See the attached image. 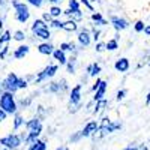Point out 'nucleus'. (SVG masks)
I'll list each match as a JSON object with an SVG mask.
<instances>
[{
    "label": "nucleus",
    "instance_id": "obj_12",
    "mask_svg": "<svg viewBox=\"0 0 150 150\" xmlns=\"http://www.w3.org/2000/svg\"><path fill=\"white\" fill-rule=\"evenodd\" d=\"M38 51H39L41 54L50 56V54H53L56 51V48L53 47V44H50V42H42V44L38 45Z\"/></svg>",
    "mask_w": 150,
    "mask_h": 150
},
{
    "label": "nucleus",
    "instance_id": "obj_48",
    "mask_svg": "<svg viewBox=\"0 0 150 150\" xmlns=\"http://www.w3.org/2000/svg\"><path fill=\"white\" fill-rule=\"evenodd\" d=\"M50 3H53V6H57V3H60L62 0H48Z\"/></svg>",
    "mask_w": 150,
    "mask_h": 150
},
{
    "label": "nucleus",
    "instance_id": "obj_3",
    "mask_svg": "<svg viewBox=\"0 0 150 150\" xmlns=\"http://www.w3.org/2000/svg\"><path fill=\"white\" fill-rule=\"evenodd\" d=\"M0 144H2L5 149L17 150V149L23 144V135H18V134H8L6 137L0 138Z\"/></svg>",
    "mask_w": 150,
    "mask_h": 150
},
{
    "label": "nucleus",
    "instance_id": "obj_30",
    "mask_svg": "<svg viewBox=\"0 0 150 150\" xmlns=\"http://www.w3.org/2000/svg\"><path fill=\"white\" fill-rule=\"evenodd\" d=\"M21 125H24V120H23V117L17 112V114H15V119H14V129L17 131V129L21 126Z\"/></svg>",
    "mask_w": 150,
    "mask_h": 150
},
{
    "label": "nucleus",
    "instance_id": "obj_6",
    "mask_svg": "<svg viewBox=\"0 0 150 150\" xmlns=\"http://www.w3.org/2000/svg\"><path fill=\"white\" fill-rule=\"evenodd\" d=\"M120 128H122L120 123H111L108 119H102L101 126H99V132H101V135H108V134L114 132V131H117Z\"/></svg>",
    "mask_w": 150,
    "mask_h": 150
},
{
    "label": "nucleus",
    "instance_id": "obj_37",
    "mask_svg": "<svg viewBox=\"0 0 150 150\" xmlns=\"http://www.w3.org/2000/svg\"><path fill=\"white\" fill-rule=\"evenodd\" d=\"M80 2H81V3H83V5L87 8V9H89V11H92V12H93V6L90 5V0H80Z\"/></svg>",
    "mask_w": 150,
    "mask_h": 150
},
{
    "label": "nucleus",
    "instance_id": "obj_15",
    "mask_svg": "<svg viewBox=\"0 0 150 150\" xmlns=\"http://www.w3.org/2000/svg\"><path fill=\"white\" fill-rule=\"evenodd\" d=\"M105 92H107V81H102V84H101V87L95 92V96H93V99L96 102H99V101H102L104 99V96H105Z\"/></svg>",
    "mask_w": 150,
    "mask_h": 150
},
{
    "label": "nucleus",
    "instance_id": "obj_34",
    "mask_svg": "<svg viewBox=\"0 0 150 150\" xmlns=\"http://www.w3.org/2000/svg\"><path fill=\"white\" fill-rule=\"evenodd\" d=\"M27 2H29L32 6H35V8H41L42 3H44V0H27Z\"/></svg>",
    "mask_w": 150,
    "mask_h": 150
},
{
    "label": "nucleus",
    "instance_id": "obj_55",
    "mask_svg": "<svg viewBox=\"0 0 150 150\" xmlns=\"http://www.w3.org/2000/svg\"><path fill=\"white\" fill-rule=\"evenodd\" d=\"M0 150H9V149H5V147H3V149H0Z\"/></svg>",
    "mask_w": 150,
    "mask_h": 150
},
{
    "label": "nucleus",
    "instance_id": "obj_49",
    "mask_svg": "<svg viewBox=\"0 0 150 150\" xmlns=\"http://www.w3.org/2000/svg\"><path fill=\"white\" fill-rule=\"evenodd\" d=\"M123 150H138V147H135V146H129V147L123 149Z\"/></svg>",
    "mask_w": 150,
    "mask_h": 150
},
{
    "label": "nucleus",
    "instance_id": "obj_13",
    "mask_svg": "<svg viewBox=\"0 0 150 150\" xmlns=\"http://www.w3.org/2000/svg\"><path fill=\"white\" fill-rule=\"evenodd\" d=\"M114 68H116V71H119V72H126V71L129 69V60H128L126 57L119 59L116 63H114Z\"/></svg>",
    "mask_w": 150,
    "mask_h": 150
},
{
    "label": "nucleus",
    "instance_id": "obj_46",
    "mask_svg": "<svg viewBox=\"0 0 150 150\" xmlns=\"http://www.w3.org/2000/svg\"><path fill=\"white\" fill-rule=\"evenodd\" d=\"M144 33H146L147 36H150V24H147V26H146V29H144Z\"/></svg>",
    "mask_w": 150,
    "mask_h": 150
},
{
    "label": "nucleus",
    "instance_id": "obj_45",
    "mask_svg": "<svg viewBox=\"0 0 150 150\" xmlns=\"http://www.w3.org/2000/svg\"><path fill=\"white\" fill-rule=\"evenodd\" d=\"M99 35H101V32H99V30H95V32H93V39H95V41L99 39Z\"/></svg>",
    "mask_w": 150,
    "mask_h": 150
},
{
    "label": "nucleus",
    "instance_id": "obj_38",
    "mask_svg": "<svg viewBox=\"0 0 150 150\" xmlns=\"http://www.w3.org/2000/svg\"><path fill=\"white\" fill-rule=\"evenodd\" d=\"M126 96V90H119L117 92V95H116V98H117V101H122V99Z\"/></svg>",
    "mask_w": 150,
    "mask_h": 150
},
{
    "label": "nucleus",
    "instance_id": "obj_5",
    "mask_svg": "<svg viewBox=\"0 0 150 150\" xmlns=\"http://www.w3.org/2000/svg\"><path fill=\"white\" fill-rule=\"evenodd\" d=\"M57 65H48L42 72H39L38 74V77H35V83H42L44 80H47V78H53L54 75H56V72H57Z\"/></svg>",
    "mask_w": 150,
    "mask_h": 150
},
{
    "label": "nucleus",
    "instance_id": "obj_9",
    "mask_svg": "<svg viewBox=\"0 0 150 150\" xmlns=\"http://www.w3.org/2000/svg\"><path fill=\"white\" fill-rule=\"evenodd\" d=\"M69 101H71V104H72V105L80 104V101H81V84H77V86H75L74 89L71 90Z\"/></svg>",
    "mask_w": 150,
    "mask_h": 150
},
{
    "label": "nucleus",
    "instance_id": "obj_20",
    "mask_svg": "<svg viewBox=\"0 0 150 150\" xmlns=\"http://www.w3.org/2000/svg\"><path fill=\"white\" fill-rule=\"evenodd\" d=\"M101 72V65L99 63H92L87 66V74L90 75V77H96V75Z\"/></svg>",
    "mask_w": 150,
    "mask_h": 150
},
{
    "label": "nucleus",
    "instance_id": "obj_51",
    "mask_svg": "<svg viewBox=\"0 0 150 150\" xmlns=\"http://www.w3.org/2000/svg\"><path fill=\"white\" fill-rule=\"evenodd\" d=\"M138 150H149V149H147L146 146H140V147H138Z\"/></svg>",
    "mask_w": 150,
    "mask_h": 150
},
{
    "label": "nucleus",
    "instance_id": "obj_17",
    "mask_svg": "<svg viewBox=\"0 0 150 150\" xmlns=\"http://www.w3.org/2000/svg\"><path fill=\"white\" fill-rule=\"evenodd\" d=\"M45 29H48V24H47L42 18L35 20L33 24H32V32H36V30H45Z\"/></svg>",
    "mask_w": 150,
    "mask_h": 150
},
{
    "label": "nucleus",
    "instance_id": "obj_1",
    "mask_svg": "<svg viewBox=\"0 0 150 150\" xmlns=\"http://www.w3.org/2000/svg\"><path fill=\"white\" fill-rule=\"evenodd\" d=\"M0 108H2L3 111H6L8 114H17L18 104L15 101V93L5 92L2 96H0Z\"/></svg>",
    "mask_w": 150,
    "mask_h": 150
},
{
    "label": "nucleus",
    "instance_id": "obj_19",
    "mask_svg": "<svg viewBox=\"0 0 150 150\" xmlns=\"http://www.w3.org/2000/svg\"><path fill=\"white\" fill-rule=\"evenodd\" d=\"M11 39H14V36L11 35V32L9 30H5L3 33H2V36H0V47H6L8 45V42L11 41Z\"/></svg>",
    "mask_w": 150,
    "mask_h": 150
},
{
    "label": "nucleus",
    "instance_id": "obj_29",
    "mask_svg": "<svg viewBox=\"0 0 150 150\" xmlns=\"http://www.w3.org/2000/svg\"><path fill=\"white\" fill-rule=\"evenodd\" d=\"M69 9L74 11L75 14H78L80 12V2L78 0H69Z\"/></svg>",
    "mask_w": 150,
    "mask_h": 150
},
{
    "label": "nucleus",
    "instance_id": "obj_36",
    "mask_svg": "<svg viewBox=\"0 0 150 150\" xmlns=\"http://www.w3.org/2000/svg\"><path fill=\"white\" fill-rule=\"evenodd\" d=\"M29 84H27V80L26 78H20L18 80V89H26Z\"/></svg>",
    "mask_w": 150,
    "mask_h": 150
},
{
    "label": "nucleus",
    "instance_id": "obj_14",
    "mask_svg": "<svg viewBox=\"0 0 150 150\" xmlns=\"http://www.w3.org/2000/svg\"><path fill=\"white\" fill-rule=\"evenodd\" d=\"M30 51V47L29 45H20L18 48H15V51H14V57L15 59H24L27 56V53Z\"/></svg>",
    "mask_w": 150,
    "mask_h": 150
},
{
    "label": "nucleus",
    "instance_id": "obj_42",
    "mask_svg": "<svg viewBox=\"0 0 150 150\" xmlns=\"http://www.w3.org/2000/svg\"><path fill=\"white\" fill-rule=\"evenodd\" d=\"M6 116H8V112H6V111H3L2 108H0V122L6 120Z\"/></svg>",
    "mask_w": 150,
    "mask_h": 150
},
{
    "label": "nucleus",
    "instance_id": "obj_57",
    "mask_svg": "<svg viewBox=\"0 0 150 150\" xmlns=\"http://www.w3.org/2000/svg\"><path fill=\"white\" fill-rule=\"evenodd\" d=\"M92 2H95V0H92Z\"/></svg>",
    "mask_w": 150,
    "mask_h": 150
},
{
    "label": "nucleus",
    "instance_id": "obj_32",
    "mask_svg": "<svg viewBox=\"0 0 150 150\" xmlns=\"http://www.w3.org/2000/svg\"><path fill=\"white\" fill-rule=\"evenodd\" d=\"M134 29H135L137 33H141V32H144V29H146V24H144L143 21H137L135 26H134Z\"/></svg>",
    "mask_w": 150,
    "mask_h": 150
},
{
    "label": "nucleus",
    "instance_id": "obj_31",
    "mask_svg": "<svg viewBox=\"0 0 150 150\" xmlns=\"http://www.w3.org/2000/svg\"><path fill=\"white\" fill-rule=\"evenodd\" d=\"M14 39L18 41V42H23L24 39H26V33H24L23 30H17V32L14 33Z\"/></svg>",
    "mask_w": 150,
    "mask_h": 150
},
{
    "label": "nucleus",
    "instance_id": "obj_39",
    "mask_svg": "<svg viewBox=\"0 0 150 150\" xmlns=\"http://www.w3.org/2000/svg\"><path fill=\"white\" fill-rule=\"evenodd\" d=\"M95 48H96L98 53H101L102 50H107V48H105V44H102V42H96V47H95Z\"/></svg>",
    "mask_w": 150,
    "mask_h": 150
},
{
    "label": "nucleus",
    "instance_id": "obj_4",
    "mask_svg": "<svg viewBox=\"0 0 150 150\" xmlns=\"http://www.w3.org/2000/svg\"><path fill=\"white\" fill-rule=\"evenodd\" d=\"M18 77L14 74V72H11L6 75V78L3 80V89L5 92H9V93H15L18 90Z\"/></svg>",
    "mask_w": 150,
    "mask_h": 150
},
{
    "label": "nucleus",
    "instance_id": "obj_22",
    "mask_svg": "<svg viewBox=\"0 0 150 150\" xmlns=\"http://www.w3.org/2000/svg\"><path fill=\"white\" fill-rule=\"evenodd\" d=\"M92 20L98 24V26H105V24H108V21L102 18L101 12H93V14H92Z\"/></svg>",
    "mask_w": 150,
    "mask_h": 150
},
{
    "label": "nucleus",
    "instance_id": "obj_54",
    "mask_svg": "<svg viewBox=\"0 0 150 150\" xmlns=\"http://www.w3.org/2000/svg\"><path fill=\"white\" fill-rule=\"evenodd\" d=\"M3 5V0H0V6H2Z\"/></svg>",
    "mask_w": 150,
    "mask_h": 150
},
{
    "label": "nucleus",
    "instance_id": "obj_52",
    "mask_svg": "<svg viewBox=\"0 0 150 150\" xmlns=\"http://www.w3.org/2000/svg\"><path fill=\"white\" fill-rule=\"evenodd\" d=\"M56 150H69V149H68V147H57Z\"/></svg>",
    "mask_w": 150,
    "mask_h": 150
},
{
    "label": "nucleus",
    "instance_id": "obj_23",
    "mask_svg": "<svg viewBox=\"0 0 150 150\" xmlns=\"http://www.w3.org/2000/svg\"><path fill=\"white\" fill-rule=\"evenodd\" d=\"M77 29H78V24L74 20H69L63 24V30H66V32H77Z\"/></svg>",
    "mask_w": 150,
    "mask_h": 150
},
{
    "label": "nucleus",
    "instance_id": "obj_33",
    "mask_svg": "<svg viewBox=\"0 0 150 150\" xmlns=\"http://www.w3.org/2000/svg\"><path fill=\"white\" fill-rule=\"evenodd\" d=\"M63 21H60V20H53V23H51V27H54V29H63Z\"/></svg>",
    "mask_w": 150,
    "mask_h": 150
},
{
    "label": "nucleus",
    "instance_id": "obj_50",
    "mask_svg": "<svg viewBox=\"0 0 150 150\" xmlns=\"http://www.w3.org/2000/svg\"><path fill=\"white\" fill-rule=\"evenodd\" d=\"M150 104V93L147 95V98H146V105H149Z\"/></svg>",
    "mask_w": 150,
    "mask_h": 150
},
{
    "label": "nucleus",
    "instance_id": "obj_18",
    "mask_svg": "<svg viewBox=\"0 0 150 150\" xmlns=\"http://www.w3.org/2000/svg\"><path fill=\"white\" fill-rule=\"evenodd\" d=\"M33 35H35L36 38H39V39L45 41V42H48L50 36H51V33H50V29H45V30H36V32H33Z\"/></svg>",
    "mask_w": 150,
    "mask_h": 150
},
{
    "label": "nucleus",
    "instance_id": "obj_25",
    "mask_svg": "<svg viewBox=\"0 0 150 150\" xmlns=\"http://www.w3.org/2000/svg\"><path fill=\"white\" fill-rule=\"evenodd\" d=\"M75 65H77V57L71 56V59H68V63H66V68H68V72L69 74H74L75 72Z\"/></svg>",
    "mask_w": 150,
    "mask_h": 150
},
{
    "label": "nucleus",
    "instance_id": "obj_47",
    "mask_svg": "<svg viewBox=\"0 0 150 150\" xmlns=\"http://www.w3.org/2000/svg\"><path fill=\"white\" fill-rule=\"evenodd\" d=\"M5 93V89H3V81H0V96Z\"/></svg>",
    "mask_w": 150,
    "mask_h": 150
},
{
    "label": "nucleus",
    "instance_id": "obj_35",
    "mask_svg": "<svg viewBox=\"0 0 150 150\" xmlns=\"http://www.w3.org/2000/svg\"><path fill=\"white\" fill-rule=\"evenodd\" d=\"M42 20H44V21H45V23H50V24H51V23H53V20H54V18H53V17H51V14H50V12H45V14H44V15H42Z\"/></svg>",
    "mask_w": 150,
    "mask_h": 150
},
{
    "label": "nucleus",
    "instance_id": "obj_28",
    "mask_svg": "<svg viewBox=\"0 0 150 150\" xmlns=\"http://www.w3.org/2000/svg\"><path fill=\"white\" fill-rule=\"evenodd\" d=\"M107 101L105 99H102V101H99V102H96V107H95V110H93V114H98V112H101L102 110H104V107H107Z\"/></svg>",
    "mask_w": 150,
    "mask_h": 150
},
{
    "label": "nucleus",
    "instance_id": "obj_40",
    "mask_svg": "<svg viewBox=\"0 0 150 150\" xmlns=\"http://www.w3.org/2000/svg\"><path fill=\"white\" fill-rule=\"evenodd\" d=\"M8 51H9V47H8V45L3 47V48H2V51H0V59H5L6 54H8Z\"/></svg>",
    "mask_w": 150,
    "mask_h": 150
},
{
    "label": "nucleus",
    "instance_id": "obj_44",
    "mask_svg": "<svg viewBox=\"0 0 150 150\" xmlns=\"http://www.w3.org/2000/svg\"><path fill=\"white\" fill-rule=\"evenodd\" d=\"M30 101H32V99H26V101H24V99H23V101L20 102V105H21V107H27V105L30 104Z\"/></svg>",
    "mask_w": 150,
    "mask_h": 150
},
{
    "label": "nucleus",
    "instance_id": "obj_56",
    "mask_svg": "<svg viewBox=\"0 0 150 150\" xmlns=\"http://www.w3.org/2000/svg\"><path fill=\"white\" fill-rule=\"evenodd\" d=\"M0 51H2V48H0Z\"/></svg>",
    "mask_w": 150,
    "mask_h": 150
},
{
    "label": "nucleus",
    "instance_id": "obj_10",
    "mask_svg": "<svg viewBox=\"0 0 150 150\" xmlns=\"http://www.w3.org/2000/svg\"><path fill=\"white\" fill-rule=\"evenodd\" d=\"M77 38H78V44H80L81 47H89V45H90L92 38H90V33H89V30H87V29L80 30V33H78Z\"/></svg>",
    "mask_w": 150,
    "mask_h": 150
},
{
    "label": "nucleus",
    "instance_id": "obj_58",
    "mask_svg": "<svg viewBox=\"0 0 150 150\" xmlns=\"http://www.w3.org/2000/svg\"><path fill=\"white\" fill-rule=\"evenodd\" d=\"M0 36H2V35H0Z\"/></svg>",
    "mask_w": 150,
    "mask_h": 150
},
{
    "label": "nucleus",
    "instance_id": "obj_43",
    "mask_svg": "<svg viewBox=\"0 0 150 150\" xmlns=\"http://www.w3.org/2000/svg\"><path fill=\"white\" fill-rule=\"evenodd\" d=\"M81 137H83V135H81V132H80V134H77V135L71 137V141H72V143H75V141H78V140L81 138Z\"/></svg>",
    "mask_w": 150,
    "mask_h": 150
},
{
    "label": "nucleus",
    "instance_id": "obj_21",
    "mask_svg": "<svg viewBox=\"0 0 150 150\" xmlns=\"http://www.w3.org/2000/svg\"><path fill=\"white\" fill-rule=\"evenodd\" d=\"M60 50H62L63 53H66V51L75 53V51H77V45H75L74 42H62V44H60Z\"/></svg>",
    "mask_w": 150,
    "mask_h": 150
},
{
    "label": "nucleus",
    "instance_id": "obj_53",
    "mask_svg": "<svg viewBox=\"0 0 150 150\" xmlns=\"http://www.w3.org/2000/svg\"><path fill=\"white\" fill-rule=\"evenodd\" d=\"M2 27H3V20L0 18V30H2Z\"/></svg>",
    "mask_w": 150,
    "mask_h": 150
},
{
    "label": "nucleus",
    "instance_id": "obj_2",
    "mask_svg": "<svg viewBox=\"0 0 150 150\" xmlns=\"http://www.w3.org/2000/svg\"><path fill=\"white\" fill-rule=\"evenodd\" d=\"M12 6L15 9V18L20 23H27V20L30 18V11L29 6L24 2H17V0H12Z\"/></svg>",
    "mask_w": 150,
    "mask_h": 150
},
{
    "label": "nucleus",
    "instance_id": "obj_8",
    "mask_svg": "<svg viewBox=\"0 0 150 150\" xmlns=\"http://www.w3.org/2000/svg\"><path fill=\"white\" fill-rule=\"evenodd\" d=\"M99 126H101V125H99L96 120H92V122H89V123L84 126V129L81 131V135H83V137H90L92 134L99 132Z\"/></svg>",
    "mask_w": 150,
    "mask_h": 150
},
{
    "label": "nucleus",
    "instance_id": "obj_16",
    "mask_svg": "<svg viewBox=\"0 0 150 150\" xmlns=\"http://www.w3.org/2000/svg\"><path fill=\"white\" fill-rule=\"evenodd\" d=\"M53 57L59 62V63L60 65H66L68 63V59H66V54L63 53V51H62V50L60 48H56V51L53 53Z\"/></svg>",
    "mask_w": 150,
    "mask_h": 150
},
{
    "label": "nucleus",
    "instance_id": "obj_26",
    "mask_svg": "<svg viewBox=\"0 0 150 150\" xmlns=\"http://www.w3.org/2000/svg\"><path fill=\"white\" fill-rule=\"evenodd\" d=\"M105 48L108 50V51H116V50L119 48L117 39H110L108 42H105Z\"/></svg>",
    "mask_w": 150,
    "mask_h": 150
},
{
    "label": "nucleus",
    "instance_id": "obj_27",
    "mask_svg": "<svg viewBox=\"0 0 150 150\" xmlns=\"http://www.w3.org/2000/svg\"><path fill=\"white\" fill-rule=\"evenodd\" d=\"M50 14H51V17L54 20H57L62 14H63V11L60 9V6H51V8H50Z\"/></svg>",
    "mask_w": 150,
    "mask_h": 150
},
{
    "label": "nucleus",
    "instance_id": "obj_41",
    "mask_svg": "<svg viewBox=\"0 0 150 150\" xmlns=\"http://www.w3.org/2000/svg\"><path fill=\"white\" fill-rule=\"evenodd\" d=\"M102 81H104V80H101V78H98V80H96V83L93 84V87H92V89H93V90L96 92V90L99 89V87H101V84H102Z\"/></svg>",
    "mask_w": 150,
    "mask_h": 150
},
{
    "label": "nucleus",
    "instance_id": "obj_7",
    "mask_svg": "<svg viewBox=\"0 0 150 150\" xmlns=\"http://www.w3.org/2000/svg\"><path fill=\"white\" fill-rule=\"evenodd\" d=\"M26 128H27V132L41 134L42 132V123H41V120L38 117H35V119H32V120H29L26 123Z\"/></svg>",
    "mask_w": 150,
    "mask_h": 150
},
{
    "label": "nucleus",
    "instance_id": "obj_24",
    "mask_svg": "<svg viewBox=\"0 0 150 150\" xmlns=\"http://www.w3.org/2000/svg\"><path fill=\"white\" fill-rule=\"evenodd\" d=\"M27 150H47V144H45V141H42V140H38V141H35L32 146H29Z\"/></svg>",
    "mask_w": 150,
    "mask_h": 150
},
{
    "label": "nucleus",
    "instance_id": "obj_11",
    "mask_svg": "<svg viewBox=\"0 0 150 150\" xmlns=\"http://www.w3.org/2000/svg\"><path fill=\"white\" fill-rule=\"evenodd\" d=\"M111 24H112V27H114L117 32L125 30V29L129 26L126 20H125V18H119V17H112V18H111Z\"/></svg>",
    "mask_w": 150,
    "mask_h": 150
}]
</instances>
